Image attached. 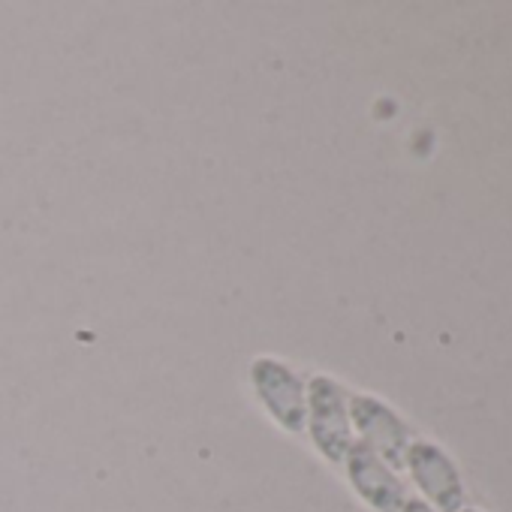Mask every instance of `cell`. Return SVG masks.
Segmentation results:
<instances>
[{"mask_svg": "<svg viewBox=\"0 0 512 512\" xmlns=\"http://www.w3.org/2000/svg\"><path fill=\"white\" fill-rule=\"evenodd\" d=\"M344 461H347L350 482L365 497V503H371L380 512H401L404 509V503H407L404 482L392 473V467L374 449H368L359 440L350 446Z\"/></svg>", "mask_w": 512, "mask_h": 512, "instance_id": "2", "label": "cell"}, {"mask_svg": "<svg viewBox=\"0 0 512 512\" xmlns=\"http://www.w3.org/2000/svg\"><path fill=\"white\" fill-rule=\"evenodd\" d=\"M253 383L260 398L266 401V407L275 413V419L284 428L299 431L305 425V392H302L299 377L290 368L272 359H260V362H253Z\"/></svg>", "mask_w": 512, "mask_h": 512, "instance_id": "5", "label": "cell"}, {"mask_svg": "<svg viewBox=\"0 0 512 512\" xmlns=\"http://www.w3.org/2000/svg\"><path fill=\"white\" fill-rule=\"evenodd\" d=\"M401 512H434V509H431V506H428L425 500H407Z\"/></svg>", "mask_w": 512, "mask_h": 512, "instance_id": "6", "label": "cell"}, {"mask_svg": "<svg viewBox=\"0 0 512 512\" xmlns=\"http://www.w3.org/2000/svg\"><path fill=\"white\" fill-rule=\"evenodd\" d=\"M311 437L329 461H344L353 446L344 392L329 377L311 383Z\"/></svg>", "mask_w": 512, "mask_h": 512, "instance_id": "1", "label": "cell"}, {"mask_svg": "<svg viewBox=\"0 0 512 512\" xmlns=\"http://www.w3.org/2000/svg\"><path fill=\"white\" fill-rule=\"evenodd\" d=\"M461 512H479V509H461Z\"/></svg>", "mask_w": 512, "mask_h": 512, "instance_id": "7", "label": "cell"}, {"mask_svg": "<svg viewBox=\"0 0 512 512\" xmlns=\"http://www.w3.org/2000/svg\"><path fill=\"white\" fill-rule=\"evenodd\" d=\"M350 413H353V422L362 434V443L368 449H374L389 467H404L407 449H410L407 425L386 404H380L377 398H365V395L353 398Z\"/></svg>", "mask_w": 512, "mask_h": 512, "instance_id": "3", "label": "cell"}, {"mask_svg": "<svg viewBox=\"0 0 512 512\" xmlns=\"http://www.w3.org/2000/svg\"><path fill=\"white\" fill-rule=\"evenodd\" d=\"M404 464L410 467L416 485L428 494L431 503H437L443 512H461L464 488H461L458 470L434 443H413L407 449Z\"/></svg>", "mask_w": 512, "mask_h": 512, "instance_id": "4", "label": "cell"}]
</instances>
